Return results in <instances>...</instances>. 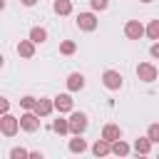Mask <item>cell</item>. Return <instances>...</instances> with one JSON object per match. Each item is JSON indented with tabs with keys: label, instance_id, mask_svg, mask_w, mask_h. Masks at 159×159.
I'll return each mask as SVG.
<instances>
[{
	"label": "cell",
	"instance_id": "1",
	"mask_svg": "<svg viewBox=\"0 0 159 159\" xmlns=\"http://www.w3.org/2000/svg\"><path fill=\"white\" fill-rule=\"evenodd\" d=\"M20 129L25 132H37L40 129V114L35 109H27L22 117H20Z\"/></svg>",
	"mask_w": 159,
	"mask_h": 159
},
{
	"label": "cell",
	"instance_id": "2",
	"mask_svg": "<svg viewBox=\"0 0 159 159\" xmlns=\"http://www.w3.org/2000/svg\"><path fill=\"white\" fill-rule=\"evenodd\" d=\"M17 129H20V119L5 112V114H2V119H0V132H2L5 137H15V134H17Z\"/></svg>",
	"mask_w": 159,
	"mask_h": 159
},
{
	"label": "cell",
	"instance_id": "3",
	"mask_svg": "<svg viewBox=\"0 0 159 159\" xmlns=\"http://www.w3.org/2000/svg\"><path fill=\"white\" fill-rule=\"evenodd\" d=\"M137 77L142 82H154L159 77V70L154 65H149V62H142V65H137Z\"/></svg>",
	"mask_w": 159,
	"mask_h": 159
},
{
	"label": "cell",
	"instance_id": "4",
	"mask_svg": "<svg viewBox=\"0 0 159 159\" xmlns=\"http://www.w3.org/2000/svg\"><path fill=\"white\" fill-rule=\"evenodd\" d=\"M87 129V114L84 112H72L70 114V132L72 134H82Z\"/></svg>",
	"mask_w": 159,
	"mask_h": 159
},
{
	"label": "cell",
	"instance_id": "5",
	"mask_svg": "<svg viewBox=\"0 0 159 159\" xmlns=\"http://www.w3.org/2000/svg\"><path fill=\"white\" fill-rule=\"evenodd\" d=\"M124 35H127L129 40H139L142 35H147V27H144L139 20H129V22L124 25Z\"/></svg>",
	"mask_w": 159,
	"mask_h": 159
},
{
	"label": "cell",
	"instance_id": "6",
	"mask_svg": "<svg viewBox=\"0 0 159 159\" xmlns=\"http://www.w3.org/2000/svg\"><path fill=\"white\" fill-rule=\"evenodd\" d=\"M102 84H104L107 89H112V92H114V89H119V87H122V75H119L117 70H107V72L102 75Z\"/></svg>",
	"mask_w": 159,
	"mask_h": 159
},
{
	"label": "cell",
	"instance_id": "7",
	"mask_svg": "<svg viewBox=\"0 0 159 159\" xmlns=\"http://www.w3.org/2000/svg\"><path fill=\"white\" fill-rule=\"evenodd\" d=\"M77 27L84 30V32H92V30L97 27V17H94L92 12H80V15H77Z\"/></svg>",
	"mask_w": 159,
	"mask_h": 159
},
{
	"label": "cell",
	"instance_id": "8",
	"mask_svg": "<svg viewBox=\"0 0 159 159\" xmlns=\"http://www.w3.org/2000/svg\"><path fill=\"white\" fill-rule=\"evenodd\" d=\"M72 107H75V99H72L70 94H57V97H55V109H57V112L65 114V112H72Z\"/></svg>",
	"mask_w": 159,
	"mask_h": 159
},
{
	"label": "cell",
	"instance_id": "9",
	"mask_svg": "<svg viewBox=\"0 0 159 159\" xmlns=\"http://www.w3.org/2000/svg\"><path fill=\"white\" fill-rule=\"evenodd\" d=\"M109 152H112V142H107L104 137L92 144V154H94V157H104V154H109Z\"/></svg>",
	"mask_w": 159,
	"mask_h": 159
},
{
	"label": "cell",
	"instance_id": "10",
	"mask_svg": "<svg viewBox=\"0 0 159 159\" xmlns=\"http://www.w3.org/2000/svg\"><path fill=\"white\" fill-rule=\"evenodd\" d=\"M82 87H84V75L72 72V75L67 77V89H70V92H77V89H82Z\"/></svg>",
	"mask_w": 159,
	"mask_h": 159
},
{
	"label": "cell",
	"instance_id": "11",
	"mask_svg": "<svg viewBox=\"0 0 159 159\" xmlns=\"http://www.w3.org/2000/svg\"><path fill=\"white\" fill-rule=\"evenodd\" d=\"M52 109H55V99H37V104H35V112H37L40 117L52 114Z\"/></svg>",
	"mask_w": 159,
	"mask_h": 159
},
{
	"label": "cell",
	"instance_id": "12",
	"mask_svg": "<svg viewBox=\"0 0 159 159\" xmlns=\"http://www.w3.org/2000/svg\"><path fill=\"white\" fill-rule=\"evenodd\" d=\"M17 55H20V57H32V55H35V42H32V40H20Z\"/></svg>",
	"mask_w": 159,
	"mask_h": 159
},
{
	"label": "cell",
	"instance_id": "13",
	"mask_svg": "<svg viewBox=\"0 0 159 159\" xmlns=\"http://www.w3.org/2000/svg\"><path fill=\"white\" fill-rule=\"evenodd\" d=\"M102 137H104L107 142H117V139L122 137V132H119V127H117V124H104V129H102Z\"/></svg>",
	"mask_w": 159,
	"mask_h": 159
},
{
	"label": "cell",
	"instance_id": "14",
	"mask_svg": "<svg viewBox=\"0 0 159 159\" xmlns=\"http://www.w3.org/2000/svg\"><path fill=\"white\" fill-rule=\"evenodd\" d=\"M152 144H154V142H152L149 137H139V139L134 142V152H137V154H149V152H152Z\"/></svg>",
	"mask_w": 159,
	"mask_h": 159
},
{
	"label": "cell",
	"instance_id": "15",
	"mask_svg": "<svg viewBox=\"0 0 159 159\" xmlns=\"http://www.w3.org/2000/svg\"><path fill=\"white\" fill-rule=\"evenodd\" d=\"M70 152H72V154H82V152H87V142L80 139V134H75V139H70Z\"/></svg>",
	"mask_w": 159,
	"mask_h": 159
},
{
	"label": "cell",
	"instance_id": "16",
	"mask_svg": "<svg viewBox=\"0 0 159 159\" xmlns=\"http://www.w3.org/2000/svg\"><path fill=\"white\" fill-rule=\"evenodd\" d=\"M52 10H55L57 15H70V12H72V2H70V0H55Z\"/></svg>",
	"mask_w": 159,
	"mask_h": 159
},
{
	"label": "cell",
	"instance_id": "17",
	"mask_svg": "<svg viewBox=\"0 0 159 159\" xmlns=\"http://www.w3.org/2000/svg\"><path fill=\"white\" fill-rule=\"evenodd\" d=\"M30 40H32L35 45L45 42V40H47V30H45V27H32V30H30Z\"/></svg>",
	"mask_w": 159,
	"mask_h": 159
},
{
	"label": "cell",
	"instance_id": "18",
	"mask_svg": "<svg viewBox=\"0 0 159 159\" xmlns=\"http://www.w3.org/2000/svg\"><path fill=\"white\" fill-rule=\"evenodd\" d=\"M112 154H117V157H127V154H129V144L122 142V139L112 142Z\"/></svg>",
	"mask_w": 159,
	"mask_h": 159
},
{
	"label": "cell",
	"instance_id": "19",
	"mask_svg": "<svg viewBox=\"0 0 159 159\" xmlns=\"http://www.w3.org/2000/svg\"><path fill=\"white\" fill-rule=\"evenodd\" d=\"M52 129H55L57 134H67V132H70V119H55V122H52Z\"/></svg>",
	"mask_w": 159,
	"mask_h": 159
},
{
	"label": "cell",
	"instance_id": "20",
	"mask_svg": "<svg viewBox=\"0 0 159 159\" xmlns=\"http://www.w3.org/2000/svg\"><path fill=\"white\" fill-rule=\"evenodd\" d=\"M60 52H62V55H75V52H77V45H75L72 40H65V42L60 45Z\"/></svg>",
	"mask_w": 159,
	"mask_h": 159
},
{
	"label": "cell",
	"instance_id": "21",
	"mask_svg": "<svg viewBox=\"0 0 159 159\" xmlns=\"http://www.w3.org/2000/svg\"><path fill=\"white\" fill-rule=\"evenodd\" d=\"M147 35H149L152 40H159V20H152V22L147 25Z\"/></svg>",
	"mask_w": 159,
	"mask_h": 159
},
{
	"label": "cell",
	"instance_id": "22",
	"mask_svg": "<svg viewBox=\"0 0 159 159\" xmlns=\"http://www.w3.org/2000/svg\"><path fill=\"white\" fill-rule=\"evenodd\" d=\"M35 104H37V99H35L32 94H25V97L20 99V107H25V109H35Z\"/></svg>",
	"mask_w": 159,
	"mask_h": 159
},
{
	"label": "cell",
	"instance_id": "23",
	"mask_svg": "<svg viewBox=\"0 0 159 159\" xmlns=\"http://www.w3.org/2000/svg\"><path fill=\"white\" fill-rule=\"evenodd\" d=\"M25 157H30V152H27V149H22V147L10 149V159H25Z\"/></svg>",
	"mask_w": 159,
	"mask_h": 159
},
{
	"label": "cell",
	"instance_id": "24",
	"mask_svg": "<svg viewBox=\"0 0 159 159\" xmlns=\"http://www.w3.org/2000/svg\"><path fill=\"white\" fill-rule=\"evenodd\" d=\"M147 137H149L152 142H159V124H149V129H147Z\"/></svg>",
	"mask_w": 159,
	"mask_h": 159
},
{
	"label": "cell",
	"instance_id": "25",
	"mask_svg": "<svg viewBox=\"0 0 159 159\" xmlns=\"http://www.w3.org/2000/svg\"><path fill=\"white\" fill-rule=\"evenodd\" d=\"M89 5H92V10H107L109 0H89Z\"/></svg>",
	"mask_w": 159,
	"mask_h": 159
},
{
	"label": "cell",
	"instance_id": "26",
	"mask_svg": "<svg viewBox=\"0 0 159 159\" xmlns=\"http://www.w3.org/2000/svg\"><path fill=\"white\" fill-rule=\"evenodd\" d=\"M149 55H152V57H157V60H159V42H154V45H152V47H149Z\"/></svg>",
	"mask_w": 159,
	"mask_h": 159
},
{
	"label": "cell",
	"instance_id": "27",
	"mask_svg": "<svg viewBox=\"0 0 159 159\" xmlns=\"http://www.w3.org/2000/svg\"><path fill=\"white\" fill-rule=\"evenodd\" d=\"M7 109H10V102H7V99H0V112H2V114H5V112H7Z\"/></svg>",
	"mask_w": 159,
	"mask_h": 159
},
{
	"label": "cell",
	"instance_id": "28",
	"mask_svg": "<svg viewBox=\"0 0 159 159\" xmlns=\"http://www.w3.org/2000/svg\"><path fill=\"white\" fill-rule=\"evenodd\" d=\"M20 2H22V5H27V7H32V5L37 2V0H20Z\"/></svg>",
	"mask_w": 159,
	"mask_h": 159
},
{
	"label": "cell",
	"instance_id": "29",
	"mask_svg": "<svg viewBox=\"0 0 159 159\" xmlns=\"http://www.w3.org/2000/svg\"><path fill=\"white\" fill-rule=\"evenodd\" d=\"M139 2H152V0H139Z\"/></svg>",
	"mask_w": 159,
	"mask_h": 159
}]
</instances>
